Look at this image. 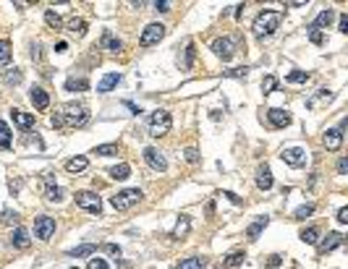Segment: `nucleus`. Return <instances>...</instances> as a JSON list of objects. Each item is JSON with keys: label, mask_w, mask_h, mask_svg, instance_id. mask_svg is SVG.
I'll return each instance as SVG.
<instances>
[{"label": "nucleus", "mask_w": 348, "mask_h": 269, "mask_svg": "<svg viewBox=\"0 0 348 269\" xmlns=\"http://www.w3.org/2000/svg\"><path fill=\"white\" fill-rule=\"evenodd\" d=\"M267 225H270V217H257V220H254L251 225L246 228V238H249V240H257L259 232L267 228Z\"/></svg>", "instance_id": "16"}, {"label": "nucleus", "mask_w": 348, "mask_h": 269, "mask_svg": "<svg viewBox=\"0 0 348 269\" xmlns=\"http://www.w3.org/2000/svg\"><path fill=\"white\" fill-rule=\"evenodd\" d=\"M68 50V42H58L55 44V52H66Z\"/></svg>", "instance_id": "54"}, {"label": "nucleus", "mask_w": 348, "mask_h": 269, "mask_svg": "<svg viewBox=\"0 0 348 269\" xmlns=\"http://www.w3.org/2000/svg\"><path fill=\"white\" fill-rule=\"evenodd\" d=\"M61 118H63V126H68V128H81L89 120V110L81 102H68V104H63Z\"/></svg>", "instance_id": "1"}, {"label": "nucleus", "mask_w": 348, "mask_h": 269, "mask_svg": "<svg viewBox=\"0 0 348 269\" xmlns=\"http://www.w3.org/2000/svg\"><path fill=\"white\" fill-rule=\"evenodd\" d=\"M212 52H215L223 63H228L230 58L236 55V40H233V37H217V40L212 42Z\"/></svg>", "instance_id": "5"}, {"label": "nucleus", "mask_w": 348, "mask_h": 269, "mask_svg": "<svg viewBox=\"0 0 348 269\" xmlns=\"http://www.w3.org/2000/svg\"><path fill=\"white\" fill-rule=\"evenodd\" d=\"M170 126H173V118L168 110H155L149 115V136H155V138L165 136L170 131Z\"/></svg>", "instance_id": "3"}, {"label": "nucleus", "mask_w": 348, "mask_h": 269, "mask_svg": "<svg viewBox=\"0 0 348 269\" xmlns=\"http://www.w3.org/2000/svg\"><path fill=\"white\" fill-rule=\"evenodd\" d=\"M29 100H32V104H34V110H40V112H45L50 108V94L45 92L42 86H34L32 92H29Z\"/></svg>", "instance_id": "12"}, {"label": "nucleus", "mask_w": 348, "mask_h": 269, "mask_svg": "<svg viewBox=\"0 0 348 269\" xmlns=\"http://www.w3.org/2000/svg\"><path fill=\"white\" fill-rule=\"evenodd\" d=\"M76 206L87 209V212H92V214H100L102 198H100L95 191H79V194H76Z\"/></svg>", "instance_id": "6"}, {"label": "nucleus", "mask_w": 348, "mask_h": 269, "mask_svg": "<svg viewBox=\"0 0 348 269\" xmlns=\"http://www.w3.org/2000/svg\"><path fill=\"white\" fill-rule=\"evenodd\" d=\"M162 37H165V26L162 24H147V29L142 32V37H139V44H142V48H152V44H157Z\"/></svg>", "instance_id": "7"}, {"label": "nucleus", "mask_w": 348, "mask_h": 269, "mask_svg": "<svg viewBox=\"0 0 348 269\" xmlns=\"http://www.w3.org/2000/svg\"><path fill=\"white\" fill-rule=\"evenodd\" d=\"M338 246H343V236L340 232H327V238L319 243V254H330L332 248H338Z\"/></svg>", "instance_id": "17"}, {"label": "nucleus", "mask_w": 348, "mask_h": 269, "mask_svg": "<svg viewBox=\"0 0 348 269\" xmlns=\"http://www.w3.org/2000/svg\"><path fill=\"white\" fill-rule=\"evenodd\" d=\"M66 89L68 92H87L89 89V81L87 78H68L66 81Z\"/></svg>", "instance_id": "28"}, {"label": "nucleus", "mask_w": 348, "mask_h": 269, "mask_svg": "<svg viewBox=\"0 0 348 269\" xmlns=\"http://www.w3.org/2000/svg\"><path fill=\"white\" fill-rule=\"evenodd\" d=\"M8 63H11V42L0 40V66H8Z\"/></svg>", "instance_id": "33"}, {"label": "nucleus", "mask_w": 348, "mask_h": 269, "mask_svg": "<svg viewBox=\"0 0 348 269\" xmlns=\"http://www.w3.org/2000/svg\"><path fill=\"white\" fill-rule=\"evenodd\" d=\"M89 269H108L105 259H89Z\"/></svg>", "instance_id": "47"}, {"label": "nucleus", "mask_w": 348, "mask_h": 269, "mask_svg": "<svg viewBox=\"0 0 348 269\" xmlns=\"http://www.w3.org/2000/svg\"><path fill=\"white\" fill-rule=\"evenodd\" d=\"M304 243H309V246H314L317 240H319V230L317 228H306V230H301V236H298Z\"/></svg>", "instance_id": "30"}, {"label": "nucleus", "mask_w": 348, "mask_h": 269, "mask_svg": "<svg viewBox=\"0 0 348 269\" xmlns=\"http://www.w3.org/2000/svg\"><path fill=\"white\" fill-rule=\"evenodd\" d=\"M204 266H207V262L202 256H191V259H183L176 269H204Z\"/></svg>", "instance_id": "27"}, {"label": "nucleus", "mask_w": 348, "mask_h": 269, "mask_svg": "<svg viewBox=\"0 0 348 269\" xmlns=\"http://www.w3.org/2000/svg\"><path fill=\"white\" fill-rule=\"evenodd\" d=\"M272 172H270V168L267 165H259V170H257V186L262 191H270L272 188Z\"/></svg>", "instance_id": "19"}, {"label": "nucleus", "mask_w": 348, "mask_h": 269, "mask_svg": "<svg viewBox=\"0 0 348 269\" xmlns=\"http://www.w3.org/2000/svg\"><path fill=\"white\" fill-rule=\"evenodd\" d=\"M50 123H53V126H55V128H63V118H61V112H55V115H53V120H50Z\"/></svg>", "instance_id": "52"}, {"label": "nucleus", "mask_w": 348, "mask_h": 269, "mask_svg": "<svg viewBox=\"0 0 348 269\" xmlns=\"http://www.w3.org/2000/svg\"><path fill=\"white\" fill-rule=\"evenodd\" d=\"M194 55H196V48L189 42L186 44V55H183V60H181V68H191V63H194Z\"/></svg>", "instance_id": "39"}, {"label": "nucleus", "mask_w": 348, "mask_h": 269, "mask_svg": "<svg viewBox=\"0 0 348 269\" xmlns=\"http://www.w3.org/2000/svg\"><path fill=\"white\" fill-rule=\"evenodd\" d=\"M338 32L348 34V16L345 14H340V18H338Z\"/></svg>", "instance_id": "46"}, {"label": "nucleus", "mask_w": 348, "mask_h": 269, "mask_svg": "<svg viewBox=\"0 0 348 269\" xmlns=\"http://www.w3.org/2000/svg\"><path fill=\"white\" fill-rule=\"evenodd\" d=\"M71 269H76V266H71Z\"/></svg>", "instance_id": "57"}, {"label": "nucleus", "mask_w": 348, "mask_h": 269, "mask_svg": "<svg viewBox=\"0 0 348 269\" xmlns=\"http://www.w3.org/2000/svg\"><path fill=\"white\" fill-rule=\"evenodd\" d=\"M155 10H162V14H165V10H170V3H168V0H162V3H155Z\"/></svg>", "instance_id": "53"}, {"label": "nucleus", "mask_w": 348, "mask_h": 269, "mask_svg": "<svg viewBox=\"0 0 348 269\" xmlns=\"http://www.w3.org/2000/svg\"><path fill=\"white\" fill-rule=\"evenodd\" d=\"M267 118L275 128H285V126H291V115H288V110L283 108H270L267 110Z\"/></svg>", "instance_id": "13"}, {"label": "nucleus", "mask_w": 348, "mask_h": 269, "mask_svg": "<svg viewBox=\"0 0 348 269\" xmlns=\"http://www.w3.org/2000/svg\"><path fill=\"white\" fill-rule=\"evenodd\" d=\"M21 188V180H11V194H19Z\"/></svg>", "instance_id": "55"}, {"label": "nucleus", "mask_w": 348, "mask_h": 269, "mask_svg": "<svg viewBox=\"0 0 348 269\" xmlns=\"http://www.w3.org/2000/svg\"><path fill=\"white\" fill-rule=\"evenodd\" d=\"M243 259H246V254H243V251L228 254V256H225V269H238V266L243 264Z\"/></svg>", "instance_id": "25"}, {"label": "nucleus", "mask_w": 348, "mask_h": 269, "mask_svg": "<svg viewBox=\"0 0 348 269\" xmlns=\"http://www.w3.org/2000/svg\"><path fill=\"white\" fill-rule=\"evenodd\" d=\"M183 157H186V162H191V165H196V162H199V152H196L194 146H189L186 152H183Z\"/></svg>", "instance_id": "42"}, {"label": "nucleus", "mask_w": 348, "mask_h": 269, "mask_svg": "<svg viewBox=\"0 0 348 269\" xmlns=\"http://www.w3.org/2000/svg\"><path fill=\"white\" fill-rule=\"evenodd\" d=\"M105 251H108L110 256H121V248H118L115 243H108V246H105Z\"/></svg>", "instance_id": "49"}, {"label": "nucleus", "mask_w": 348, "mask_h": 269, "mask_svg": "<svg viewBox=\"0 0 348 269\" xmlns=\"http://www.w3.org/2000/svg\"><path fill=\"white\" fill-rule=\"evenodd\" d=\"M95 154L113 157V154H118V144H100V146H95Z\"/></svg>", "instance_id": "31"}, {"label": "nucleus", "mask_w": 348, "mask_h": 269, "mask_svg": "<svg viewBox=\"0 0 348 269\" xmlns=\"http://www.w3.org/2000/svg\"><path fill=\"white\" fill-rule=\"evenodd\" d=\"M189 228H191V220L183 214L181 220H178V225H176V230H173V238H183L189 232Z\"/></svg>", "instance_id": "29"}, {"label": "nucleus", "mask_w": 348, "mask_h": 269, "mask_svg": "<svg viewBox=\"0 0 348 269\" xmlns=\"http://www.w3.org/2000/svg\"><path fill=\"white\" fill-rule=\"evenodd\" d=\"M95 251H97L95 243H84V246H76V248H71V251H68V256H71V259H81V256H92Z\"/></svg>", "instance_id": "21"}, {"label": "nucleus", "mask_w": 348, "mask_h": 269, "mask_svg": "<svg viewBox=\"0 0 348 269\" xmlns=\"http://www.w3.org/2000/svg\"><path fill=\"white\" fill-rule=\"evenodd\" d=\"M283 162L285 165H291V168H301L304 165V160H306V152L301 149V146H288V149H283Z\"/></svg>", "instance_id": "11"}, {"label": "nucleus", "mask_w": 348, "mask_h": 269, "mask_svg": "<svg viewBox=\"0 0 348 269\" xmlns=\"http://www.w3.org/2000/svg\"><path fill=\"white\" fill-rule=\"evenodd\" d=\"M0 146H3V149H11V128H8V123H3V120H0Z\"/></svg>", "instance_id": "34"}, {"label": "nucleus", "mask_w": 348, "mask_h": 269, "mask_svg": "<svg viewBox=\"0 0 348 269\" xmlns=\"http://www.w3.org/2000/svg\"><path fill=\"white\" fill-rule=\"evenodd\" d=\"M288 84H306L309 81V74L306 71H293V74H288Z\"/></svg>", "instance_id": "36"}, {"label": "nucleus", "mask_w": 348, "mask_h": 269, "mask_svg": "<svg viewBox=\"0 0 348 269\" xmlns=\"http://www.w3.org/2000/svg\"><path fill=\"white\" fill-rule=\"evenodd\" d=\"M45 198H48V202H61L63 191L58 188V186H48V188H45Z\"/></svg>", "instance_id": "38"}, {"label": "nucleus", "mask_w": 348, "mask_h": 269, "mask_svg": "<svg viewBox=\"0 0 348 269\" xmlns=\"http://www.w3.org/2000/svg\"><path fill=\"white\" fill-rule=\"evenodd\" d=\"M68 32H74V34L81 37V34L87 32V21L84 18H71V21H68Z\"/></svg>", "instance_id": "32"}, {"label": "nucleus", "mask_w": 348, "mask_h": 269, "mask_svg": "<svg viewBox=\"0 0 348 269\" xmlns=\"http://www.w3.org/2000/svg\"><path fill=\"white\" fill-rule=\"evenodd\" d=\"M129 175H131V168L126 165V162H121V165L110 168V178H113V180H126Z\"/></svg>", "instance_id": "26"}, {"label": "nucleus", "mask_w": 348, "mask_h": 269, "mask_svg": "<svg viewBox=\"0 0 348 269\" xmlns=\"http://www.w3.org/2000/svg\"><path fill=\"white\" fill-rule=\"evenodd\" d=\"M29 243H32V238H29L27 228H16L11 232V246H14V248H29Z\"/></svg>", "instance_id": "14"}, {"label": "nucleus", "mask_w": 348, "mask_h": 269, "mask_svg": "<svg viewBox=\"0 0 348 269\" xmlns=\"http://www.w3.org/2000/svg\"><path fill=\"white\" fill-rule=\"evenodd\" d=\"M121 78H123L121 74H108V76H105V78H102L100 84H97V92H100V94H108L110 89H115V86L121 84Z\"/></svg>", "instance_id": "20"}, {"label": "nucleus", "mask_w": 348, "mask_h": 269, "mask_svg": "<svg viewBox=\"0 0 348 269\" xmlns=\"http://www.w3.org/2000/svg\"><path fill=\"white\" fill-rule=\"evenodd\" d=\"M87 165H89L87 157H71V160L66 162V170H68V172H84Z\"/></svg>", "instance_id": "23"}, {"label": "nucleus", "mask_w": 348, "mask_h": 269, "mask_svg": "<svg viewBox=\"0 0 348 269\" xmlns=\"http://www.w3.org/2000/svg\"><path fill=\"white\" fill-rule=\"evenodd\" d=\"M332 97H335V94H332L330 89H317V94L306 100V108H311V110H314V108H319V104H327V102H332Z\"/></svg>", "instance_id": "15"}, {"label": "nucleus", "mask_w": 348, "mask_h": 269, "mask_svg": "<svg viewBox=\"0 0 348 269\" xmlns=\"http://www.w3.org/2000/svg\"><path fill=\"white\" fill-rule=\"evenodd\" d=\"M45 21H48V26H53V29H61V26H63L61 16H58L53 8H50V10H45Z\"/></svg>", "instance_id": "35"}, {"label": "nucleus", "mask_w": 348, "mask_h": 269, "mask_svg": "<svg viewBox=\"0 0 348 269\" xmlns=\"http://www.w3.org/2000/svg\"><path fill=\"white\" fill-rule=\"evenodd\" d=\"M343 128H345V120H340L338 128H330V131L322 136V144L327 152H338L343 146Z\"/></svg>", "instance_id": "9"}, {"label": "nucleus", "mask_w": 348, "mask_h": 269, "mask_svg": "<svg viewBox=\"0 0 348 269\" xmlns=\"http://www.w3.org/2000/svg\"><path fill=\"white\" fill-rule=\"evenodd\" d=\"M277 89V78L270 74V76H264L262 78V92H264V94H272V92Z\"/></svg>", "instance_id": "37"}, {"label": "nucleus", "mask_w": 348, "mask_h": 269, "mask_svg": "<svg viewBox=\"0 0 348 269\" xmlns=\"http://www.w3.org/2000/svg\"><path fill=\"white\" fill-rule=\"evenodd\" d=\"M144 162L152 170H157V172H165L168 170V160L162 157V152L160 149H155V146H147L144 149Z\"/></svg>", "instance_id": "10"}, {"label": "nucleus", "mask_w": 348, "mask_h": 269, "mask_svg": "<svg viewBox=\"0 0 348 269\" xmlns=\"http://www.w3.org/2000/svg\"><path fill=\"white\" fill-rule=\"evenodd\" d=\"M11 118H14V123L19 128H24V131H29V128L34 126V115H29L24 110H11Z\"/></svg>", "instance_id": "18"}, {"label": "nucleus", "mask_w": 348, "mask_h": 269, "mask_svg": "<svg viewBox=\"0 0 348 269\" xmlns=\"http://www.w3.org/2000/svg\"><path fill=\"white\" fill-rule=\"evenodd\" d=\"M223 196H228V198H230V202H233V204H241V198H238L236 194H230V191H225Z\"/></svg>", "instance_id": "56"}, {"label": "nucleus", "mask_w": 348, "mask_h": 269, "mask_svg": "<svg viewBox=\"0 0 348 269\" xmlns=\"http://www.w3.org/2000/svg\"><path fill=\"white\" fill-rule=\"evenodd\" d=\"M277 26H280V14H277V10H262V14L254 18L251 29L259 40H264V37H272Z\"/></svg>", "instance_id": "2"}, {"label": "nucleus", "mask_w": 348, "mask_h": 269, "mask_svg": "<svg viewBox=\"0 0 348 269\" xmlns=\"http://www.w3.org/2000/svg\"><path fill=\"white\" fill-rule=\"evenodd\" d=\"M280 259H283V256H277V254L267 256V269H277V266H280Z\"/></svg>", "instance_id": "45"}, {"label": "nucleus", "mask_w": 348, "mask_h": 269, "mask_svg": "<svg viewBox=\"0 0 348 269\" xmlns=\"http://www.w3.org/2000/svg\"><path fill=\"white\" fill-rule=\"evenodd\" d=\"M249 74V68L246 66H241V68H230V71H225V76H233V78H243Z\"/></svg>", "instance_id": "41"}, {"label": "nucleus", "mask_w": 348, "mask_h": 269, "mask_svg": "<svg viewBox=\"0 0 348 269\" xmlns=\"http://www.w3.org/2000/svg\"><path fill=\"white\" fill-rule=\"evenodd\" d=\"M55 232V220L48 217V214H40L37 220H34V236H37L40 240H50Z\"/></svg>", "instance_id": "8"}, {"label": "nucleus", "mask_w": 348, "mask_h": 269, "mask_svg": "<svg viewBox=\"0 0 348 269\" xmlns=\"http://www.w3.org/2000/svg\"><path fill=\"white\" fill-rule=\"evenodd\" d=\"M309 214H314V204H304L296 209V220H306Z\"/></svg>", "instance_id": "40"}, {"label": "nucleus", "mask_w": 348, "mask_h": 269, "mask_svg": "<svg viewBox=\"0 0 348 269\" xmlns=\"http://www.w3.org/2000/svg\"><path fill=\"white\" fill-rule=\"evenodd\" d=\"M309 40L314 42V44H322V42H324V37H322V32H317V29H311V26H309Z\"/></svg>", "instance_id": "44"}, {"label": "nucleus", "mask_w": 348, "mask_h": 269, "mask_svg": "<svg viewBox=\"0 0 348 269\" xmlns=\"http://www.w3.org/2000/svg\"><path fill=\"white\" fill-rule=\"evenodd\" d=\"M40 58H42V48H40V44H34V48H32V60H40Z\"/></svg>", "instance_id": "51"}, {"label": "nucleus", "mask_w": 348, "mask_h": 269, "mask_svg": "<svg viewBox=\"0 0 348 269\" xmlns=\"http://www.w3.org/2000/svg\"><path fill=\"white\" fill-rule=\"evenodd\" d=\"M345 170H348V160H345V157H340V160H338V172H340V175H345Z\"/></svg>", "instance_id": "50"}, {"label": "nucleus", "mask_w": 348, "mask_h": 269, "mask_svg": "<svg viewBox=\"0 0 348 269\" xmlns=\"http://www.w3.org/2000/svg\"><path fill=\"white\" fill-rule=\"evenodd\" d=\"M142 191H139V188H126V191H118V194H115L113 198H110V204L115 206V209H118V212H126V209H131L136 202H142Z\"/></svg>", "instance_id": "4"}, {"label": "nucleus", "mask_w": 348, "mask_h": 269, "mask_svg": "<svg viewBox=\"0 0 348 269\" xmlns=\"http://www.w3.org/2000/svg\"><path fill=\"white\" fill-rule=\"evenodd\" d=\"M332 18H335V14H332V8H324L322 14L317 16V21H314V24H311V29H317V32H319L322 26H330V21H332Z\"/></svg>", "instance_id": "24"}, {"label": "nucleus", "mask_w": 348, "mask_h": 269, "mask_svg": "<svg viewBox=\"0 0 348 269\" xmlns=\"http://www.w3.org/2000/svg\"><path fill=\"white\" fill-rule=\"evenodd\" d=\"M102 48L110 50V52H121V50H123V42H121L118 37H113L110 32H105V37H102Z\"/></svg>", "instance_id": "22"}, {"label": "nucleus", "mask_w": 348, "mask_h": 269, "mask_svg": "<svg viewBox=\"0 0 348 269\" xmlns=\"http://www.w3.org/2000/svg\"><path fill=\"white\" fill-rule=\"evenodd\" d=\"M338 222H340V225H345V222H348V209L345 206L338 209Z\"/></svg>", "instance_id": "48"}, {"label": "nucleus", "mask_w": 348, "mask_h": 269, "mask_svg": "<svg viewBox=\"0 0 348 269\" xmlns=\"http://www.w3.org/2000/svg\"><path fill=\"white\" fill-rule=\"evenodd\" d=\"M19 81H21V71H19V68H14L11 74H6V84H19Z\"/></svg>", "instance_id": "43"}]
</instances>
